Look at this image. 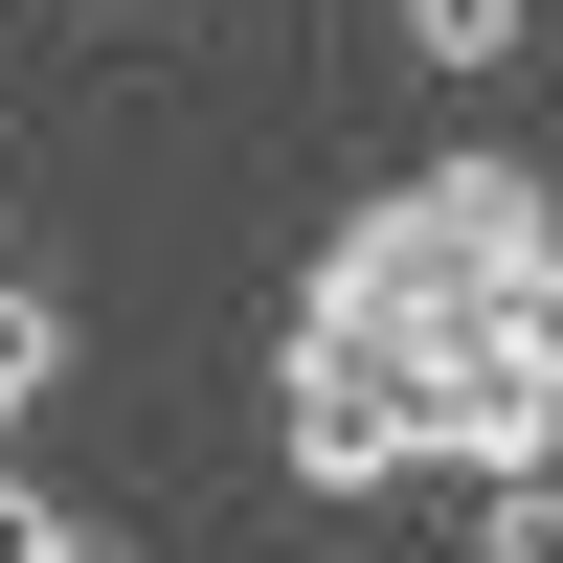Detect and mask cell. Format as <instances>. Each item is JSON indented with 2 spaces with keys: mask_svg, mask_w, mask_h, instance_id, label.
<instances>
[{
  "mask_svg": "<svg viewBox=\"0 0 563 563\" xmlns=\"http://www.w3.org/2000/svg\"><path fill=\"white\" fill-rule=\"evenodd\" d=\"M271 451H294V496H384L406 474V384L361 339H294V361H271Z\"/></svg>",
  "mask_w": 563,
  "mask_h": 563,
  "instance_id": "cell-1",
  "label": "cell"
},
{
  "mask_svg": "<svg viewBox=\"0 0 563 563\" xmlns=\"http://www.w3.org/2000/svg\"><path fill=\"white\" fill-rule=\"evenodd\" d=\"M45 384H68V294H45V271H0V429H23Z\"/></svg>",
  "mask_w": 563,
  "mask_h": 563,
  "instance_id": "cell-2",
  "label": "cell"
},
{
  "mask_svg": "<svg viewBox=\"0 0 563 563\" xmlns=\"http://www.w3.org/2000/svg\"><path fill=\"white\" fill-rule=\"evenodd\" d=\"M0 563H135L90 496H45V474H0Z\"/></svg>",
  "mask_w": 563,
  "mask_h": 563,
  "instance_id": "cell-3",
  "label": "cell"
},
{
  "mask_svg": "<svg viewBox=\"0 0 563 563\" xmlns=\"http://www.w3.org/2000/svg\"><path fill=\"white\" fill-rule=\"evenodd\" d=\"M541 0H406V68H519Z\"/></svg>",
  "mask_w": 563,
  "mask_h": 563,
  "instance_id": "cell-4",
  "label": "cell"
},
{
  "mask_svg": "<svg viewBox=\"0 0 563 563\" xmlns=\"http://www.w3.org/2000/svg\"><path fill=\"white\" fill-rule=\"evenodd\" d=\"M474 563H563V474H519V496H474Z\"/></svg>",
  "mask_w": 563,
  "mask_h": 563,
  "instance_id": "cell-5",
  "label": "cell"
},
{
  "mask_svg": "<svg viewBox=\"0 0 563 563\" xmlns=\"http://www.w3.org/2000/svg\"><path fill=\"white\" fill-rule=\"evenodd\" d=\"M113 23H158V0H113Z\"/></svg>",
  "mask_w": 563,
  "mask_h": 563,
  "instance_id": "cell-6",
  "label": "cell"
},
{
  "mask_svg": "<svg viewBox=\"0 0 563 563\" xmlns=\"http://www.w3.org/2000/svg\"><path fill=\"white\" fill-rule=\"evenodd\" d=\"M541 23H563V0H541Z\"/></svg>",
  "mask_w": 563,
  "mask_h": 563,
  "instance_id": "cell-7",
  "label": "cell"
}]
</instances>
